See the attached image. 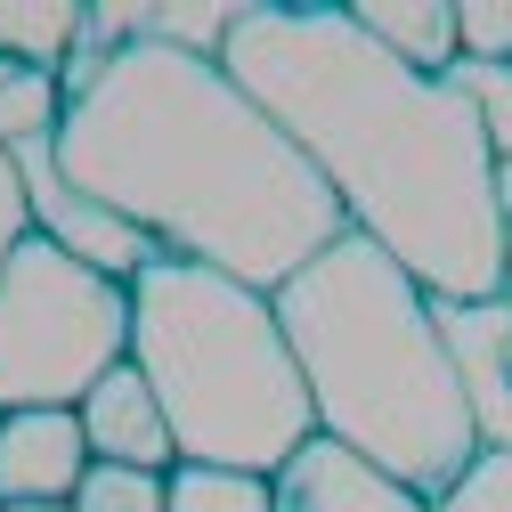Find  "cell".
Wrapping results in <instances>:
<instances>
[{
    "mask_svg": "<svg viewBox=\"0 0 512 512\" xmlns=\"http://www.w3.org/2000/svg\"><path fill=\"white\" fill-rule=\"evenodd\" d=\"M57 171L90 204L131 220L163 261L220 269L285 293L326 244L350 236L317 163L252 106L220 57L122 41L57 74Z\"/></svg>",
    "mask_w": 512,
    "mask_h": 512,
    "instance_id": "cell-1",
    "label": "cell"
},
{
    "mask_svg": "<svg viewBox=\"0 0 512 512\" xmlns=\"http://www.w3.org/2000/svg\"><path fill=\"white\" fill-rule=\"evenodd\" d=\"M228 82L317 163L358 236H374L431 301H496L504 204L472 98L374 49L350 9L252 0L220 49Z\"/></svg>",
    "mask_w": 512,
    "mask_h": 512,
    "instance_id": "cell-2",
    "label": "cell"
},
{
    "mask_svg": "<svg viewBox=\"0 0 512 512\" xmlns=\"http://www.w3.org/2000/svg\"><path fill=\"white\" fill-rule=\"evenodd\" d=\"M269 301L326 439H342L350 456L391 472L423 504H439L480 464V431L439 334V301L374 236L350 228Z\"/></svg>",
    "mask_w": 512,
    "mask_h": 512,
    "instance_id": "cell-3",
    "label": "cell"
},
{
    "mask_svg": "<svg viewBox=\"0 0 512 512\" xmlns=\"http://www.w3.org/2000/svg\"><path fill=\"white\" fill-rule=\"evenodd\" d=\"M131 366L163 399L179 464L277 480L317 439V407L277 301L220 269L155 261L131 277Z\"/></svg>",
    "mask_w": 512,
    "mask_h": 512,
    "instance_id": "cell-4",
    "label": "cell"
},
{
    "mask_svg": "<svg viewBox=\"0 0 512 512\" xmlns=\"http://www.w3.org/2000/svg\"><path fill=\"white\" fill-rule=\"evenodd\" d=\"M131 358V285L25 236L0 269V415L82 407Z\"/></svg>",
    "mask_w": 512,
    "mask_h": 512,
    "instance_id": "cell-5",
    "label": "cell"
},
{
    "mask_svg": "<svg viewBox=\"0 0 512 512\" xmlns=\"http://www.w3.org/2000/svg\"><path fill=\"white\" fill-rule=\"evenodd\" d=\"M17 179H25V212H33V236H49L57 252H74L82 269H98V277H114V285H131L139 269H155L163 252L131 228V220H114L106 204H90L82 187L57 171V147H49V131H25L17 147Z\"/></svg>",
    "mask_w": 512,
    "mask_h": 512,
    "instance_id": "cell-6",
    "label": "cell"
},
{
    "mask_svg": "<svg viewBox=\"0 0 512 512\" xmlns=\"http://www.w3.org/2000/svg\"><path fill=\"white\" fill-rule=\"evenodd\" d=\"M439 334L456 358L480 456H512V285L496 301H439Z\"/></svg>",
    "mask_w": 512,
    "mask_h": 512,
    "instance_id": "cell-7",
    "label": "cell"
},
{
    "mask_svg": "<svg viewBox=\"0 0 512 512\" xmlns=\"http://www.w3.org/2000/svg\"><path fill=\"white\" fill-rule=\"evenodd\" d=\"M90 472V439L74 407L0 415V504H74Z\"/></svg>",
    "mask_w": 512,
    "mask_h": 512,
    "instance_id": "cell-8",
    "label": "cell"
},
{
    "mask_svg": "<svg viewBox=\"0 0 512 512\" xmlns=\"http://www.w3.org/2000/svg\"><path fill=\"white\" fill-rule=\"evenodd\" d=\"M74 415H82V439H90V464L179 472V439H171V423H163V399L147 391V374H139L131 358H122Z\"/></svg>",
    "mask_w": 512,
    "mask_h": 512,
    "instance_id": "cell-9",
    "label": "cell"
},
{
    "mask_svg": "<svg viewBox=\"0 0 512 512\" xmlns=\"http://www.w3.org/2000/svg\"><path fill=\"white\" fill-rule=\"evenodd\" d=\"M269 496H277V512H431L415 488H399L391 472H374L366 456H350V447L326 439V431L269 480Z\"/></svg>",
    "mask_w": 512,
    "mask_h": 512,
    "instance_id": "cell-10",
    "label": "cell"
},
{
    "mask_svg": "<svg viewBox=\"0 0 512 512\" xmlns=\"http://www.w3.org/2000/svg\"><path fill=\"white\" fill-rule=\"evenodd\" d=\"M244 9L228 0H90L82 9V57H106L122 41H155V49H187V57H220Z\"/></svg>",
    "mask_w": 512,
    "mask_h": 512,
    "instance_id": "cell-11",
    "label": "cell"
},
{
    "mask_svg": "<svg viewBox=\"0 0 512 512\" xmlns=\"http://www.w3.org/2000/svg\"><path fill=\"white\" fill-rule=\"evenodd\" d=\"M350 25L415 74H456V0H350Z\"/></svg>",
    "mask_w": 512,
    "mask_h": 512,
    "instance_id": "cell-12",
    "label": "cell"
},
{
    "mask_svg": "<svg viewBox=\"0 0 512 512\" xmlns=\"http://www.w3.org/2000/svg\"><path fill=\"white\" fill-rule=\"evenodd\" d=\"M82 49V0H0V98L33 74H66Z\"/></svg>",
    "mask_w": 512,
    "mask_h": 512,
    "instance_id": "cell-13",
    "label": "cell"
},
{
    "mask_svg": "<svg viewBox=\"0 0 512 512\" xmlns=\"http://www.w3.org/2000/svg\"><path fill=\"white\" fill-rule=\"evenodd\" d=\"M25 131H57V74H33L0 98V269H9V252L33 236V212H25V179H17V139Z\"/></svg>",
    "mask_w": 512,
    "mask_h": 512,
    "instance_id": "cell-14",
    "label": "cell"
},
{
    "mask_svg": "<svg viewBox=\"0 0 512 512\" xmlns=\"http://www.w3.org/2000/svg\"><path fill=\"white\" fill-rule=\"evenodd\" d=\"M456 82L480 114L488 131V163H496V204H504V228H512V66H472V57H456Z\"/></svg>",
    "mask_w": 512,
    "mask_h": 512,
    "instance_id": "cell-15",
    "label": "cell"
},
{
    "mask_svg": "<svg viewBox=\"0 0 512 512\" xmlns=\"http://www.w3.org/2000/svg\"><path fill=\"white\" fill-rule=\"evenodd\" d=\"M163 512H277L269 480H252V472H212V464H179L163 480Z\"/></svg>",
    "mask_w": 512,
    "mask_h": 512,
    "instance_id": "cell-16",
    "label": "cell"
},
{
    "mask_svg": "<svg viewBox=\"0 0 512 512\" xmlns=\"http://www.w3.org/2000/svg\"><path fill=\"white\" fill-rule=\"evenodd\" d=\"M171 472H131V464H90L74 488V512H163Z\"/></svg>",
    "mask_w": 512,
    "mask_h": 512,
    "instance_id": "cell-17",
    "label": "cell"
},
{
    "mask_svg": "<svg viewBox=\"0 0 512 512\" xmlns=\"http://www.w3.org/2000/svg\"><path fill=\"white\" fill-rule=\"evenodd\" d=\"M456 41L472 66H512V0H456Z\"/></svg>",
    "mask_w": 512,
    "mask_h": 512,
    "instance_id": "cell-18",
    "label": "cell"
},
{
    "mask_svg": "<svg viewBox=\"0 0 512 512\" xmlns=\"http://www.w3.org/2000/svg\"><path fill=\"white\" fill-rule=\"evenodd\" d=\"M431 512H512V456H480Z\"/></svg>",
    "mask_w": 512,
    "mask_h": 512,
    "instance_id": "cell-19",
    "label": "cell"
},
{
    "mask_svg": "<svg viewBox=\"0 0 512 512\" xmlns=\"http://www.w3.org/2000/svg\"><path fill=\"white\" fill-rule=\"evenodd\" d=\"M0 512H74V504H0Z\"/></svg>",
    "mask_w": 512,
    "mask_h": 512,
    "instance_id": "cell-20",
    "label": "cell"
},
{
    "mask_svg": "<svg viewBox=\"0 0 512 512\" xmlns=\"http://www.w3.org/2000/svg\"><path fill=\"white\" fill-rule=\"evenodd\" d=\"M504 269H512V228H504Z\"/></svg>",
    "mask_w": 512,
    "mask_h": 512,
    "instance_id": "cell-21",
    "label": "cell"
}]
</instances>
